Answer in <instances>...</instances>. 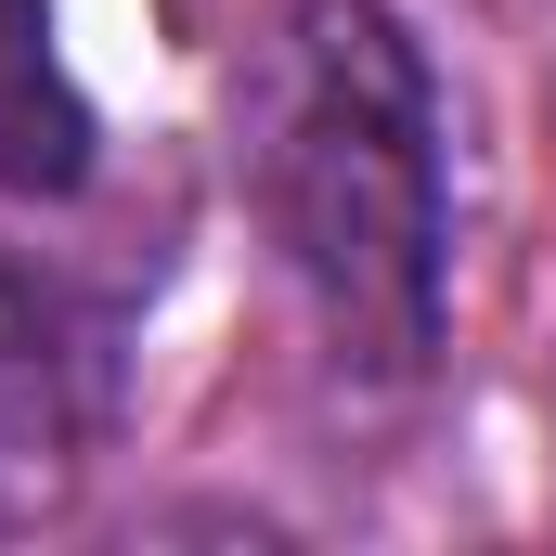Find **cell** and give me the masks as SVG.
Returning <instances> with one entry per match:
<instances>
[{
	"label": "cell",
	"instance_id": "1",
	"mask_svg": "<svg viewBox=\"0 0 556 556\" xmlns=\"http://www.w3.org/2000/svg\"><path fill=\"white\" fill-rule=\"evenodd\" d=\"M233 181L350 376H427L453 311L440 78L389 0H298L233 78Z\"/></svg>",
	"mask_w": 556,
	"mask_h": 556
},
{
	"label": "cell",
	"instance_id": "2",
	"mask_svg": "<svg viewBox=\"0 0 556 556\" xmlns=\"http://www.w3.org/2000/svg\"><path fill=\"white\" fill-rule=\"evenodd\" d=\"M104 440V350L65 324H0V531L65 518Z\"/></svg>",
	"mask_w": 556,
	"mask_h": 556
},
{
	"label": "cell",
	"instance_id": "3",
	"mask_svg": "<svg viewBox=\"0 0 556 556\" xmlns=\"http://www.w3.org/2000/svg\"><path fill=\"white\" fill-rule=\"evenodd\" d=\"M91 91L52 52V0H0V194L52 207L91 181Z\"/></svg>",
	"mask_w": 556,
	"mask_h": 556
}]
</instances>
